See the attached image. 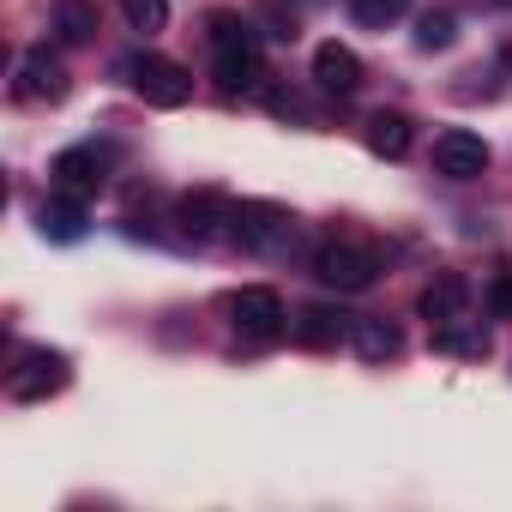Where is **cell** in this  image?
<instances>
[{
    "label": "cell",
    "instance_id": "obj_1",
    "mask_svg": "<svg viewBox=\"0 0 512 512\" xmlns=\"http://www.w3.org/2000/svg\"><path fill=\"white\" fill-rule=\"evenodd\" d=\"M211 79L223 97H241L266 79L260 67V43H253V25L235 13H211Z\"/></svg>",
    "mask_w": 512,
    "mask_h": 512
},
{
    "label": "cell",
    "instance_id": "obj_2",
    "mask_svg": "<svg viewBox=\"0 0 512 512\" xmlns=\"http://www.w3.org/2000/svg\"><path fill=\"white\" fill-rule=\"evenodd\" d=\"M380 272H386V266H380V253L362 247V241H326V247L314 253V278H320L326 290H338V296L368 290Z\"/></svg>",
    "mask_w": 512,
    "mask_h": 512
},
{
    "label": "cell",
    "instance_id": "obj_3",
    "mask_svg": "<svg viewBox=\"0 0 512 512\" xmlns=\"http://www.w3.org/2000/svg\"><path fill=\"white\" fill-rule=\"evenodd\" d=\"M229 241H241L247 253H290L296 247V217L284 205H266V199H241Z\"/></svg>",
    "mask_w": 512,
    "mask_h": 512
},
{
    "label": "cell",
    "instance_id": "obj_4",
    "mask_svg": "<svg viewBox=\"0 0 512 512\" xmlns=\"http://www.w3.org/2000/svg\"><path fill=\"white\" fill-rule=\"evenodd\" d=\"M121 73H127V85H133L151 109H181V103L193 97V79H187V67H181V61L133 55V61H121Z\"/></svg>",
    "mask_w": 512,
    "mask_h": 512
},
{
    "label": "cell",
    "instance_id": "obj_5",
    "mask_svg": "<svg viewBox=\"0 0 512 512\" xmlns=\"http://www.w3.org/2000/svg\"><path fill=\"white\" fill-rule=\"evenodd\" d=\"M175 223H181V235H187V241H217V235H229V229H235V199H229V193H217V187L181 193Z\"/></svg>",
    "mask_w": 512,
    "mask_h": 512
},
{
    "label": "cell",
    "instance_id": "obj_6",
    "mask_svg": "<svg viewBox=\"0 0 512 512\" xmlns=\"http://www.w3.org/2000/svg\"><path fill=\"white\" fill-rule=\"evenodd\" d=\"M67 380H73V368H67L61 350H25L19 368L7 374V392H13L19 404H37V398H55Z\"/></svg>",
    "mask_w": 512,
    "mask_h": 512
},
{
    "label": "cell",
    "instance_id": "obj_7",
    "mask_svg": "<svg viewBox=\"0 0 512 512\" xmlns=\"http://www.w3.org/2000/svg\"><path fill=\"white\" fill-rule=\"evenodd\" d=\"M229 320H235L241 338H260V344H266V338L284 332L290 314H284L278 290H260V284H253V290H235V296H229Z\"/></svg>",
    "mask_w": 512,
    "mask_h": 512
},
{
    "label": "cell",
    "instance_id": "obj_8",
    "mask_svg": "<svg viewBox=\"0 0 512 512\" xmlns=\"http://www.w3.org/2000/svg\"><path fill=\"white\" fill-rule=\"evenodd\" d=\"M49 175H55V193L91 199V193H103V181H109V151H97V145H73V151L55 157Z\"/></svg>",
    "mask_w": 512,
    "mask_h": 512
},
{
    "label": "cell",
    "instance_id": "obj_9",
    "mask_svg": "<svg viewBox=\"0 0 512 512\" xmlns=\"http://www.w3.org/2000/svg\"><path fill=\"white\" fill-rule=\"evenodd\" d=\"M482 169H488V145H482L476 133L446 127V133L434 139V175H446V181H476Z\"/></svg>",
    "mask_w": 512,
    "mask_h": 512
},
{
    "label": "cell",
    "instance_id": "obj_10",
    "mask_svg": "<svg viewBox=\"0 0 512 512\" xmlns=\"http://www.w3.org/2000/svg\"><path fill=\"white\" fill-rule=\"evenodd\" d=\"M19 97H31V103H61L67 97V67H61L55 49H31L19 61Z\"/></svg>",
    "mask_w": 512,
    "mask_h": 512
},
{
    "label": "cell",
    "instance_id": "obj_11",
    "mask_svg": "<svg viewBox=\"0 0 512 512\" xmlns=\"http://www.w3.org/2000/svg\"><path fill=\"white\" fill-rule=\"evenodd\" d=\"M314 79H320V91L350 97V91L362 85V55L344 49V43H320V49H314Z\"/></svg>",
    "mask_w": 512,
    "mask_h": 512
},
{
    "label": "cell",
    "instance_id": "obj_12",
    "mask_svg": "<svg viewBox=\"0 0 512 512\" xmlns=\"http://www.w3.org/2000/svg\"><path fill=\"white\" fill-rule=\"evenodd\" d=\"M464 302H470V284H464L458 272H440V278L416 296V314H422L428 326H446V320H458V314H464Z\"/></svg>",
    "mask_w": 512,
    "mask_h": 512
},
{
    "label": "cell",
    "instance_id": "obj_13",
    "mask_svg": "<svg viewBox=\"0 0 512 512\" xmlns=\"http://www.w3.org/2000/svg\"><path fill=\"white\" fill-rule=\"evenodd\" d=\"M350 326H356V314H344V308H302L296 314V338L308 350H338L350 338Z\"/></svg>",
    "mask_w": 512,
    "mask_h": 512
},
{
    "label": "cell",
    "instance_id": "obj_14",
    "mask_svg": "<svg viewBox=\"0 0 512 512\" xmlns=\"http://www.w3.org/2000/svg\"><path fill=\"white\" fill-rule=\"evenodd\" d=\"M350 344H356V356H362V362H392V356L404 350V332H398L392 320L356 314V326H350Z\"/></svg>",
    "mask_w": 512,
    "mask_h": 512
},
{
    "label": "cell",
    "instance_id": "obj_15",
    "mask_svg": "<svg viewBox=\"0 0 512 512\" xmlns=\"http://www.w3.org/2000/svg\"><path fill=\"white\" fill-rule=\"evenodd\" d=\"M410 115H398V109H380V115H368V151L374 157H404L410 151Z\"/></svg>",
    "mask_w": 512,
    "mask_h": 512
},
{
    "label": "cell",
    "instance_id": "obj_16",
    "mask_svg": "<svg viewBox=\"0 0 512 512\" xmlns=\"http://www.w3.org/2000/svg\"><path fill=\"white\" fill-rule=\"evenodd\" d=\"M434 332V350L440 356H488V332H482V320H446V326H428Z\"/></svg>",
    "mask_w": 512,
    "mask_h": 512
},
{
    "label": "cell",
    "instance_id": "obj_17",
    "mask_svg": "<svg viewBox=\"0 0 512 512\" xmlns=\"http://www.w3.org/2000/svg\"><path fill=\"white\" fill-rule=\"evenodd\" d=\"M55 37L61 43H91L97 37V0H55Z\"/></svg>",
    "mask_w": 512,
    "mask_h": 512
},
{
    "label": "cell",
    "instance_id": "obj_18",
    "mask_svg": "<svg viewBox=\"0 0 512 512\" xmlns=\"http://www.w3.org/2000/svg\"><path fill=\"white\" fill-rule=\"evenodd\" d=\"M43 235H55V241H79V235H85V199L55 193V199L43 205Z\"/></svg>",
    "mask_w": 512,
    "mask_h": 512
},
{
    "label": "cell",
    "instance_id": "obj_19",
    "mask_svg": "<svg viewBox=\"0 0 512 512\" xmlns=\"http://www.w3.org/2000/svg\"><path fill=\"white\" fill-rule=\"evenodd\" d=\"M121 13H127V25L139 37H157L169 25V0H121Z\"/></svg>",
    "mask_w": 512,
    "mask_h": 512
},
{
    "label": "cell",
    "instance_id": "obj_20",
    "mask_svg": "<svg viewBox=\"0 0 512 512\" xmlns=\"http://www.w3.org/2000/svg\"><path fill=\"white\" fill-rule=\"evenodd\" d=\"M404 7L410 0H350V19L368 25V31H386L392 19H404Z\"/></svg>",
    "mask_w": 512,
    "mask_h": 512
},
{
    "label": "cell",
    "instance_id": "obj_21",
    "mask_svg": "<svg viewBox=\"0 0 512 512\" xmlns=\"http://www.w3.org/2000/svg\"><path fill=\"white\" fill-rule=\"evenodd\" d=\"M458 37V19L452 13H422V25H416V49H446Z\"/></svg>",
    "mask_w": 512,
    "mask_h": 512
},
{
    "label": "cell",
    "instance_id": "obj_22",
    "mask_svg": "<svg viewBox=\"0 0 512 512\" xmlns=\"http://www.w3.org/2000/svg\"><path fill=\"white\" fill-rule=\"evenodd\" d=\"M266 109H272L278 121H296V127H314V115H308V103H302L296 91H284V85H272V91H266Z\"/></svg>",
    "mask_w": 512,
    "mask_h": 512
},
{
    "label": "cell",
    "instance_id": "obj_23",
    "mask_svg": "<svg viewBox=\"0 0 512 512\" xmlns=\"http://www.w3.org/2000/svg\"><path fill=\"white\" fill-rule=\"evenodd\" d=\"M488 314L494 320H512V272H494L488 278Z\"/></svg>",
    "mask_w": 512,
    "mask_h": 512
},
{
    "label": "cell",
    "instance_id": "obj_24",
    "mask_svg": "<svg viewBox=\"0 0 512 512\" xmlns=\"http://www.w3.org/2000/svg\"><path fill=\"white\" fill-rule=\"evenodd\" d=\"M500 7H512V0H500Z\"/></svg>",
    "mask_w": 512,
    "mask_h": 512
}]
</instances>
